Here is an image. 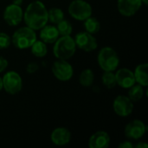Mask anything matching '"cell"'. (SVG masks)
Listing matches in <instances>:
<instances>
[{
    "mask_svg": "<svg viewBox=\"0 0 148 148\" xmlns=\"http://www.w3.org/2000/svg\"><path fill=\"white\" fill-rule=\"evenodd\" d=\"M23 20L25 25L34 30H39L45 26L48 20V10L42 1L36 0L31 2L23 12Z\"/></svg>",
    "mask_w": 148,
    "mask_h": 148,
    "instance_id": "6da1fadb",
    "label": "cell"
},
{
    "mask_svg": "<svg viewBox=\"0 0 148 148\" xmlns=\"http://www.w3.org/2000/svg\"><path fill=\"white\" fill-rule=\"evenodd\" d=\"M76 45L71 36H60L54 42L53 53L56 59L69 60L76 51Z\"/></svg>",
    "mask_w": 148,
    "mask_h": 148,
    "instance_id": "7a4b0ae2",
    "label": "cell"
},
{
    "mask_svg": "<svg viewBox=\"0 0 148 148\" xmlns=\"http://www.w3.org/2000/svg\"><path fill=\"white\" fill-rule=\"evenodd\" d=\"M10 37L11 43L14 45V47L19 49H29L37 39L36 30L26 25L17 29Z\"/></svg>",
    "mask_w": 148,
    "mask_h": 148,
    "instance_id": "3957f363",
    "label": "cell"
},
{
    "mask_svg": "<svg viewBox=\"0 0 148 148\" xmlns=\"http://www.w3.org/2000/svg\"><path fill=\"white\" fill-rule=\"evenodd\" d=\"M97 62L103 71H115L120 64V57L113 48L104 47L98 53Z\"/></svg>",
    "mask_w": 148,
    "mask_h": 148,
    "instance_id": "277c9868",
    "label": "cell"
},
{
    "mask_svg": "<svg viewBox=\"0 0 148 148\" xmlns=\"http://www.w3.org/2000/svg\"><path fill=\"white\" fill-rule=\"evenodd\" d=\"M69 15L75 20L84 21L93 14V9L85 0H73L68 8Z\"/></svg>",
    "mask_w": 148,
    "mask_h": 148,
    "instance_id": "5b68a950",
    "label": "cell"
},
{
    "mask_svg": "<svg viewBox=\"0 0 148 148\" xmlns=\"http://www.w3.org/2000/svg\"><path fill=\"white\" fill-rule=\"evenodd\" d=\"M3 88L9 95H14L18 94L23 88V81L21 75L14 71L10 70L6 72L2 77Z\"/></svg>",
    "mask_w": 148,
    "mask_h": 148,
    "instance_id": "8992f818",
    "label": "cell"
},
{
    "mask_svg": "<svg viewBox=\"0 0 148 148\" xmlns=\"http://www.w3.org/2000/svg\"><path fill=\"white\" fill-rule=\"evenodd\" d=\"M51 70L54 76L61 82L69 81L74 75V69L68 60L57 59L54 62Z\"/></svg>",
    "mask_w": 148,
    "mask_h": 148,
    "instance_id": "52a82bcc",
    "label": "cell"
},
{
    "mask_svg": "<svg viewBox=\"0 0 148 148\" xmlns=\"http://www.w3.org/2000/svg\"><path fill=\"white\" fill-rule=\"evenodd\" d=\"M74 40H75L76 48H78L85 52L94 51L98 47L97 40L94 36V35H92L85 30L76 34Z\"/></svg>",
    "mask_w": 148,
    "mask_h": 148,
    "instance_id": "ba28073f",
    "label": "cell"
},
{
    "mask_svg": "<svg viewBox=\"0 0 148 148\" xmlns=\"http://www.w3.org/2000/svg\"><path fill=\"white\" fill-rule=\"evenodd\" d=\"M134 102L126 95H118L113 103L114 113L120 117H127L134 111Z\"/></svg>",
    "mask_w": 148,
    "mask_h": 148,
    "instance_id": "9c48e42d",
    "label": "cell"
},
{
    "mask_svg": "<svg viewBox=\"0 0 148 148\" xmlns=\"http://www.w3.org/2000/svg\"><path fill=\"white\" fill-rule=\"evenodd\" d=\"M147 127L146 124L140 120H134L130 121L124 129L125 136L129 140H138L141 139L146 134Z\"/></svg>",
    "mask_w": 148,
    "mask_h": 148,
    "instance_id": "30bf717a",
    "label": "cell"
},
{
    "mask_svg": "<svg viewBox=\"0 0 148 148\" xmlns=\"http://www.w3.org/2000/svg\"><path fill=\"white\" fill-rule=\"evenodd\" d=\"M3 16L8 25L14 27L22 23L23 18V10L21 6L11 3L6 6Z\"/></svg>",
    "mask_w": 148,
    "mask_h": 148,
    "instance_id": "8fae6325",
    "label": "cell"
},
{
    "mask_svg": "<svg viewBox=\"0 0 148 148\" xmlns=\"http://www.w3.org/2000/svg\"><path fill=\"white\" fill-rule=\"evenodd\" d=\"M141 0H118L117 9L121 15L124 16H134L141 8Z\"/></svg>",
    "mask_w": 148,
    "mask_h": 148,
    "instance_id": "7c38bea8",
    "label": "cell"
},
{
    "mask_svg": "<svg viewBox=\"0 0 148 148\" xmlns=\"http://www.w3.org/2000/svg\"><path fill=\"white\" fill-rule=\"evenodd\" d=\"M116 83L122 88L128 89L133 85L136 83L134 72L127 68H122L118 69L115 73Z\"/></svg>",
    "mask_w": 148,
    "mask_h": 148,
    "instance_id": "4fadbf2b",
    "label": "cell"
},
{
    "mask_svg": "<svg viewBox=\"0 0 148 148\" xmlns=\"http://www.w3.org/2000/svg\"><path fill=\"white\" fill-rule=\"evenodd\" d=\"M50 140L52 143L58 147H62L69 144L71 140V133L70 131L63 127L55 128L51 134Z\"/></svg>",
    "mask_w": 148,
    "mask_h": 148,
    "instance_id": "5bb4252c",
    "label": "cell"
},
{
    "mask_svg": "<svg viewBox=\"0 0 148 148\" xmlns=\"http://www.w3.org/2000/svg\"><path fill=\"white\" fill-rule=\"evenodd\" d=\"M110 136L105 131H97L93 134L88 140L90 148H107L110 145Z\"/></svg>",
    "mask_w": 148,
    "mask_h": 148,
    "instance_id": "9a60e30c",
    "label": "cell"
},
{
    "mask_svg": "<svg viewBox=\"0 0 148 148\" xmlns=\"http://www.w3.org/2000/svg\"><path fill=\"white\" fill-rule=\"evenodd\" d=\"M39 37L46 44L54 43L60 36L56 26L55 24H46L39 29Z\"/></svg>",
    "mask_w": 148,
    "mask_h": 148,
    "instance_id": "2e32d148",
    "label": "cell"
},
{
    "mask_svg": "<svg viewBox=\"0 0 148 148\" xmlns=\"http://www.w3.org/2000/svg\"><path fill=\"white\" fill-rule=\"evenodd\" d=\"M148 64L147 62L139 64L134 72L136 83L143 86L144 88L148 86Z\"/></svg>",
    "mask_w": 148,
    "mask_h": 148,
    "instance_id": "e0dca14e",
    "label": "cell"
},
{
    "mask_svg": "<svg viewBox=\"0 0 148 148\" xmlns=\"http://www.w3.org/2000/svg\"><path fill=\"white\" fill-rule=\"evenodd\" d=\"M95 82V74L92 69H83L79 76V83L84 88H89L93 85Z\"/></svg>",
    "mask_w": 148,
    "mask_h": 148,
    "instance_id": "ac0fdd59",
    "label": "cell"
},
{
    "mask_svg": "<svg viewBox=\"0 0 148 148\" xmlns=\"http://www.w3.org/2000/svg\"><path fill=\"white\" fill-rule=\"evenodd\" d=\"M144 93H145L144 87L138 83H135L134 85H133L131 88H128L127 96L134 103L142 100V98L144 97Z\"/></svg>",
    "mask_w": 148,
    "mask_h": 148,
    "instance_id": "d6986e66",
    "label": "cell"
},
{
    "mask_svg": "<svg viewBox=\"0 0 148 148\" xmlns=\"http://www.w3.org/2000/svg\"><path fill=\"white\" fill-rule=\"evenodd\" d=\"M83 22H84L83 26H84L85 31H87L92 35H95L100 31L101 23L97 18L91 16L88 17L86 20H84Z\"/></svg>",
    "mask_w": 148,
    "mask_h": 148,
    "instance_id": "ffe728a7",
    "label": "cell"
},
{
    "mask_svg": "<svg viewBox=\"0 0 148 148\" xmlns=\"http://www.w3.org/2000/svg\"><path fill=\"white\" fill-rule=\"evenodd\" d=\"M31 53L36 57H44L48 53V47L42 40H36V42L30 47Z\"/></svg>",
    "mask_w": 148,
    "mask_h": 148,
    "instance_id": "44dd1931",
    "label": "cell"
},
{
    "mask_svg": "<svg viewBox=\"0 0 148 148\" xmlns=\"http://www.w3.org/2000/svg\"><path fill=\"white\" fill-rule=\"evenodd\" d=\"M62 19H64V12L62 9L54 7L48 10V20L52 24L56 25Z\"/></svg>",
    "mask_w": 148,
    "mask_h": 148,
    "instance_id": "7402d4cb",
    "label": "cell"
},
{
    "mask_svg": "<svg viewBox=\"0 0 148 148\" xmlns=\"http://www.w3.org/2000/svg\"><path fill=\"white\" fill-rule=\"evenodd\" d=\"M56 26L58 30L59 36H70L73 31L72 24L69 21L66 19H62L58 23H56Z\"/></svg>",
    "mask_w": 148,
    "mask_h": 148,
    "instance_id": "603a6c76",
    "label": "cell"
},
{
    "mask_svg": "<svg viewBox=\"0 0 148 148\" xmlns=\"http://www.w3.org/2000/svg\"><path fill=\"white\" fill-rule=\"evenodd\" d=\"M101 81H102L103 85L107 88H109V89L114 88L117 85L115 75L114 71H104L102 77H101Z\"/></svg>",
    "mask_w": 148,
    "mask_h": 148,
    "instance_id": "cb8c5ba5",
    "label": "cell"
},
{
    "mask_svg": "<svg viewBox=\"0 0 148 148\" xmlns=\"http://www.w3.org/2000/svg\"><path fill=\"white\" fill-rule=\"evenodd\" d=\"M10 44L11 37L4 32H0V49H7Z\"/></svg>",
    "mask_w": 148,
    "mask_h": 148,
    "instance_id": "d4e9b609",
    "label": "cell"
},
{
    "mask_svg": "<svg viewBox=\"0 0 148 148\" xmlns=\"http://www.w3.org/2000/svg\"><path fill=\"white\" fill-rule=\"evenodd\" d=\"M38 69H39V67H38V64L36 62H30L27 65L26 71L29 74H34L38 70Z\"/></svg>",
    "mask_w": 148,
    "mask_h": 148,
    "instance_id": "484cf974",
    "label": "cell"
},
{
    "mask_svg": "<svg viewBox=\"0 0 148 148\" xmlns=\"http://www.w3.org/2000/svg\"><path fill=\"white\" fill-rule=\"evenodd\" d=\"M8 60L6 58H4L3 56H0V73H3L8 67Z\"/></svg>",
    "mask_w": 148,
    "mask_h": 148,
    "instance_id": "4316f807",
    "label": "cell"
},
{
    "mask_svg": "<svg viewBox=\"0 0 148 148\" xmlns=\"http://www.w3.org/2000/svg\"><path fill=\"white\" fill-rule=\"evenodd\" d=\"M134 144L131 142V141H129V140H125V141H123V142H121L120 145H119V148H133L134 147Z\"/></svg>",
    "mask_w": 148,
    "mask_h": 148,
    "instance_id": "83f0119b",
    "label": "cell"
},
{
    "mask_svg": "<svg viewBox=\"0 0 148 148\" xmlns=\"http://www.w3.org/2000/svg\"><path fill=\"white\" fill-rule=\"evenodd\" d=\"M134 147H136V148H147L148 147V144L147 143H146V142H138L136 145H134Z\"/></svg>",
    "mask_w": 148,
    "mask_h": 148,
    "instance_id": "f1b7e54d",
    "label": "cell"
},
{
    "mask_svg": "<svg viewBox=\"0 0 148 148\" xmlns=\"http://www.w3.org/2000/svg\"><path fill=\"white\" fill-rule=\"evenodd\" d=\"M23 0H13V1H12V3H14V4H16V5L21 6L22 3H23Z\"/></svg>",
    "mask_w": 148,
    "mask_h": 148,
    "instance_id": "f546056e",
    "label": "cell"
},
{
    "mask_svg": "<svg viewBox=\"0 0 148 148\" xmlns=\"http://www.w3.org/2000/svg\"><path fill=\"white\" fill-rule=\"evenodd\" d=\"M3 89V82H2V77L0 76V91Z\"/></svg>",
    "mask_w": 148,
    "mask_h": 148,
    "instance_id": "4dcf8cb0",
    "label": "cell"
},
{
    "mask_svg": "<svg viewBox=\"0 0 148 148\" xmlns=\"http://www.w3.org/2000/svg\"><path fill=\"white\" fill-rule=\"evenodd\" d=\"M141 2H142V4H145V5L148 4V0H141Z\"/></svg>",
    "mask_w": 148,
    "mask_h": 148,
    "instance_id": "1f68e13d",
    "label": "cell"
}]
</instances>
